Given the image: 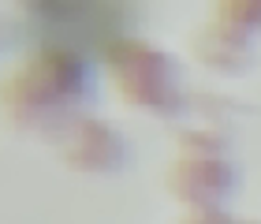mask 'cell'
I'll list each match as a JSON object with an SVG mask.
<instances>
[{
  "label": "cell",
  "instance_id": "obj_8",
  "mask_svg": "<svg viewBox=\"0 0 261 224\" xmlns=\"http://www.w3.org/2000/svg\"><path fill=\"white\" fill-rule=\"evenodd\" d=\"M213 19L261 38V0H213Z\"/></svg>",
  "mask_w": 261,
  "mask_h": 224
},
{
  "label": "cell",
  "instance_id": "obj_4",
  "mask_svg": "<svg viewBox=\"0 0 261 224\" xmlns=\"http://www.w3.org/2000/svg\"><path fill=\"white\" fill-rule=\"evenodd\" d=\"M60 157L79 176H120L130 164V142L127 135L105 116H82L56 138Z\"/></svg>",
  "mask_w": 261,
  "mask_h": 224
},
{
  "label": "cell",
  "instance_id": "obj_3",
  "mask_svg": "<svg viewBox=\"0 0 261 224\" xmlns=\"http://www.w3.org/2000/svg\"><path fill=\"white\" fill-rule=\"evenodd\" d=\"M164 187L187 213H220L239 194V164L231 153H179L164 172Z\"/></svg>",
  "mask_w": 261,
  "mask_h": 224
},
{
  "label": "cell",
  "instance_id": "obj_6",
  "mask_svg": "<svg viewBox=\"0 0 261 224\" xmlns=\"http://www.w3.org/2000/svg\"><path fill=\"white\" fill-rule=\"evenodd\" d=\"M27 15L53 27H105L116 15V0H15Z\"/></svg>",
  "mask_w": 261,
  "mask_h": 224
},
{
  "label": "cell",
  "instance_id": "obj_10",
  "mask_svg": "<svg viewBox=\"0 0 261 224\" xmlns=\"http://www.w3.org/2000/svg\"><path fill=\"white\" fill-rule=\"evenodd\" d=\"M235 224H261V217H246V220H239V217H235Z\"/></svg>",
  "mask_w": 261,
  "mask_h": 224
},
{
  "label": "cell",
  "instance_id": "obj_9",
  "mask_svg": "<svg viewBox=\"0 0 261 224\" xmlns=\"http://www.w3.org/2000/svg\"><path fill=\"white\" fill-rule=\"evenodd\" d=\"M179 224H235V217L228 209H220V213H187V220Z\"/></svg>",
  "mask_w": 261,
  "mask_h": 224
},
{
  "label": "cell",
  "instance_id": "obj_5",
  "mask_svg": "<svg viewBox=\"0 0 261 224\" xmlns=\"http://www.w3.org/2000/svg\"><path fill=\"white\" fill-rule=\"evenodd\" d=\"M191 56L213 75L243 79L257 67V38L228 27L220 19H209L191 34Z\"/></svg>",
  "mask_w": 261,
  "mask_h": 224
},
{
  "label": "cell",
  "instance_id": "obj_1",
  "mask_svg": "<svg viewBox=\"0 0 261 224\" xmlns=\"http://www.w3.org/2000/svg\"><path fill=\"white\" fill-rule=\"evenodd\" d=\"M97 101V71L90 56L67 41L38 45L0 86L4 116L19 131L60 138L71 123L90 116Z\"/></svg>",
  "mask_w": 261,
  "mask_h": 224
},
{
  "label": "cell",
  "instance_id": "obj_2",
  "mask_svg": "<svg viewBox=\"0 0 261 224\" xmlns=\"http://www.w3.org/2000/svg\"><path fill=\"white\" fill-rule=\"evenodd\" d=\"M101 64L112 90L130 109L157 120H175L191 109L194 93L187 90L183 67L161 45L135 34H109L101 41Z\"/></svg>",
  "mask_w": 261,
  "mask_h": 224
},
{
  "label": "cell",
  "instance_id": "obj_7",
  "mask_svg": "<svg viewBox=\"0 0 261 224\" xmlns=\"http://www.w3.org/2000/svg\"><path fill=\"white\" fill-rule=\"evenodd\" d=\"M179 153H231V135L228 127H213V123H194L183 127L175 135Z\"/></svg>",
  "mask_w": 261,
  "mask_h": 224
}]
</instances>
